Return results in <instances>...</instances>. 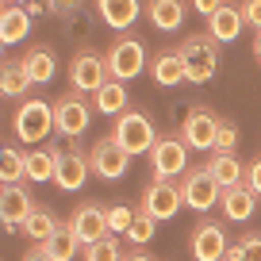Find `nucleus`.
<instances>
[{
	"label": "nucleus",
	"instance_id": "1",
	"mask_svg": "<svg viewBox=\"0 0 261 261\" xmlns=\"http://www.w3.org/2000/svg\"><path fill=\"white\" fill-rule=\"evenodd\" d=\"M215 46H219V42H215L212 35H192V39H185L177 46L180 58H185V69H188V81L192 85H207L215 77V69H219Z\"/></svg>",
	"mask_w": 261,
	"mask_h": 261
},
{
	"label": "nucleus",
	"instance_id": "2",
	"mask_svg": "<svg viewBox=\"0 0 261 261\" xmlns=\"http://www.w3.org/2000/svg\"><path fill=\"white\" fill-rule=\"evenodd\" d=\"M92 123V104L85 100V92H65L62 100L54 104V130L62 139H81Z\"/></svg>",
	"mask_w": 261,
	"mask_h": 261
},
{
	"label": "nucleus",
	"instance_id": "3",
	"mask_svg": "<svg viewBox=\"0 0 261 261\" xmlns=\"http://www.w3.org/2000/svg\"><path fill=\"white\" fill-rule=\"evenodd\" d=\"M115 139H119V146H127L130 154H150L158 142V130L154 123L146 119L142 112H119L115 115Z\"/></svg>",
	"mask_w": 261,
	"mask_h": 261
},
{
	"label": "nucleus",
	"instance_id": "4",
	"mask_svg": "<svg viewBox=\"0 0 261 261\" xmlns=\"http://www.w3.org/2000/svg\"><path fill=\"white\" fill-rule=\"evenodd\" d=\"M130 158H135V154H130L127 146H119V139H115V135L92 142V150H89V165H92V173H96L100 180H119L123 173H127Z\"/></svg>",
	"mask_w": 261,
	"mask_h": 261
},
{
	"label": "nucleus",
	"instance_id": "5",
	"mask_svg": "<svg viewBox=\"0 0 261 261\" xmlns=\"http://www.w3.org/2000/svg\"><path fill=\"white\" fill-rule=\"evenodd\" d=\"M50 130H54V104H46V100H23L16 112V135L23 142H31V146H39Z\"/></svg>",
	"mask_w": 261,
	"mask_h": 261
},
{
	"label": "nucleus",
	"instance_id": "6",
	"mask_svg": "<svg viewBox=\"0 0 261 261\" xmlns=\"http://www.w3.org/2000/svg\"><path fill=\"white\" fill-rule=\"evenodd\" d=\"M180 192H185V204L192 207V212H212V207L223 200V185H219V177H215L207 165H204V169L185 173Z\"/></svg>",
	"mask_w": 261,
	"mask_h": 261
},
{
	"label": "nucleus",
	"instance_id": "7",
	"mask_svg": "<svg viewBox=\"0 0 261 261\" xmlns=\"http://www.w3.org/2000/svg\"><path fill=\"white\" fill-rule=\"evenodd\" d=\"M112 81V69H108V58L92 54V50H85V54H77L73 62H69V85H73L77 92H96L100 85Z\"/></svg>",
	"mask_w": 261,
	"mask_h": 261
},
{
	"label": "nucleus",
	"instance_id": "8",
	"mask_svg": "<svg viewBox=\"0 0 261 261\" xmlns=\"http://www.w3.org/2000/svg\"><path fill=\"white\" fill-rule=\"evenodd\" d=\"M104 58H108V69H112L115 81H135L146 69V50H142L139 39H119Z\"/></svg>",
	"mask_w": 261,
	"mask_h": 261
},
{
	"label": "nucleus",
	"instance_id": "9",
	"mask_svg": "<svg viewBox=\"0 0 261 261\" xmlns=\"http://www.w3.org/2000/svg\"><path fill=\"white\" fill-rule=\"evenodd\" d=\"M58 165H54V185L65 188V192H77V188L89 180L92 165H89V154H81L77 146H65V150H54Z\"/></svg>",
	"mask_w": 261,
	"mask_h": 261
},
{
	"label": "nucleus",
	"instance_id": "10",
	"mask_svg": "<svg viewBox=\"0 0 261 261\" xmlns=\"http://www.w3.org/2000/svg\"><path fill=\"white\" fill-rule=\"evenodd\" d=\"M219 123L223 119H215V112H207V108H192V112L185 115V123H180V139H185L192 150H215Z\"/></svg>",
	"mask_w": 261,
	"mask_h": 261
},
{
	"label": "nucleus",
	"instance_id": "11",
	"mask_svg": "<svg viewBox=\"0 0 261 261\" xmlns=\"http://www.w3.org/2000/svg\"><path fill=\"white\" fill-rule=\"evenodd\" d=\"M180 204H185V192H180V185H173V180H162V177H158L154 185L142 192V212H150L158 223H162V219H173V215L180 212Z\"/></svg>",
	"mask_w": 261,
	"mask_h": 261
},
{
	"label": "nucleus",
	"instance_id": "12",
	"mask_svg": "<svg viewBox=\"0 0 261 261\" xmlns=\"http://www.w3.org/2000/svg\"><path fill=\"white\" fill-rule=\"evenodd\" d=\"M150 165L162 180L180 177L188 169V142L185 139H158L154 150H150Z\"/></svg>",
	"mask_w": 261,
	"mask_h": 261
},
{
	"label": "nucleus",
	"instance_id": "13",
	"mask_svg": "<svg viewBox=\"0 0 261 261\" xmlns=\"http://www.w3.org/2000/svg\"><path fill=\"white\" fill-rule=\"evenodd\" d=\"M227 230L219 223H200V227L188 234V253L192 261H223L227 257Z\"/></svg>",
	"mask_w": 261,
	"mask_h": 261
},
{
	"label": "nucleus",
	"instance_id": "14",
	"mask_svg": "<svg viewBox=\"0 0 261 261\" xmlns=\"http://www.w3.org/2000/svg\"><path fill=\"white\" fill-rule=\"evenodd\" d=\"M35 212V204H31V192H27L19 180H12V185H4V192H0V219H4V227L8 230H16V227H23V219Z\"/></svg>",
	"mask_w": 261,
	"mask_h": 261
},
{
	"label": "nucleus",
	"instance_id": "15",
	"mask_svg": "<svg viewBox=\"0 0 261 261\" xmlns=\"http://www.w3.org/2000/svg\"><path fill=\"white\" fill-rule=\"evenodd\" d=\"M69 227H73V234L81 238L85 246L104 238V234H112V230H108V207H100V204H81L73 212V219H69Z\"/></svg>",
	"mask_w": 261,
	"mask_h": 261
},
{
	"label": "nucleus",
	"instance_id": "16",
	"mask_svg": "<svg viewBox=\"0 0 261 261\" xmlns=\"http://www.w3.org/2000/svg\"><path fill=\"white\" fill-rule=\"evenodd\" d=\"M253 204H257V192H253L250 185H230L223 188V215H227L230 223H246L253 215Z\"/></svg>",
	"mask_w": 261,
	"mask_h": 261
},
{
	"label": "nucleus",
	"instance_id": "17",
	"mask_svg": "<svg viewBox=\"0 0 261 261\" xmlns=\"http://www.w3.org/2000/svg\"><path fill=\"white\" fill-rule=\"evenodd\" d=\"M96 12H100V19H104L112 31H127V27L139 19L142 4L139 0H96Z\"/></svg>",
	"mask_w": 261,
	"mask_h": 261
},
{
	"label": "nucleus",
	"instance_id": "18",
	"mask_svg": "<svg viewBox=\"0 0 261 261\" xmlns=\"http://www.w3.org/2000/svg\"><path fill=\"white\" fill-rule=\"evenodd\" d=\"M246 19H242V8H230V4H223L215 16H207V35H212L215 42H234L238 35H242Z\"/></svg>",
	"mask_w": 261,
	"mask_h": 261
},
{
	"label": "nucleus",
	"instance_id": "19",
	"mask_svg": "<svg viewBox=\"0 0 261 261\" xmlns=\"http://www.w3.org/2000/svg\"><path fill=\"white\" fill-rule=\"evenodd\" d=\"M150 73H154V81L162 85V89H173V85H185L188 81V69H185L180 50H165V54H158L154 65H150Z\"/></svg>",
	"mask_w": 261,
	"mask_h": 261
},
{
	"label": "nucleus",
	"instance_id": "20",
	"mask_svg": "<svg viewBox=\"0 0 261 261\" xmlns=\"http://www.w3.org/2000/svg\"><path fill=\"white\" fill-rule=\"evenodd\" d=\"M27 31H31V16H27L23 4H4L0 12V42L12 46V42H23Z\"/></svg>",
	"mask_w": 261,
	"mask_h": 261
},
{
	"label": "nucleus",
	"instance_id": "21",
	"mask_svg": "<svg viewBox=\"0 0 261 261\" xmlns=\"http://www.w3.org/2000/svg\"><path fill=\"white\" fill-rule=\"evenodd\" d=\"M39 246L46 250V257H50V261H73V257H77V250H81L85 242L73 234V227L65 223V227H58L54 234H50L46 242H39Z\"/></svg>",
	"mask_w": 261,
	"mask_h": 261
},
{
	"label": "nucleus",
	"instance_id": "22",
	"mask_svg": "<svg viewBox=\"0 0 261 261\" xmlns=\"http://www.w3.org/2000/svg\"><path fill=\"white\" fill-rule=\"evenodd\" d=\"M146 16L158 31H177L185 23V0H150Z\"/></svg>",
	"mask_w": 261,
	"mask_h": 261
},
{
	"label": "nucleus",
	"instance_id": "23",
	"mask_svg": "<svg viewBox=\"0 0 261 261\" xmlns=\"http://www.w3.org/2000/svg\"><path fill=\"white\" fill-rule=\"evenodd\" d=\"M23 69H27V77H31L35 85L54 81V73H58L54 50H50V46H35V50H27V54H23Z\"/></svg>",
	"mask_w": 261,
	"mask_h": 261
},
{
	"label": "nucleus",
	"instance_id": "24",
	"mask_svg": "<svg viewBox=\"0 0 261 261\" xmlns=\"http://www.w3.org/2000/svg\"><path fill=\"white\" fill-rule=\"evenodd\" d=\"M92 108H96L100 115H119V112H127V89H123V81H108V85H100L96 92H92Z\"/></svg>",
	"mask_w": 261,
	"mask_h": 261
},
{
	"label": "nucleus",
	"instance_id": "25",
	"mask_svg": "<svg viewBox=\"0 0 261 261\" xmlns=\"http://www.w3.org/2000/svg\"><path fill=\"white\" fill-rule=\"evenodd\" d=\"M207 169H212L215 177H219V185H223V188H230V185H242V177H246V165L238 162L234 154H223V150H215V154H212Z\"/></svg>",
	"mask_w": 261,
	"mask_h": 261
},
{
	"label": "nucleus",
	"instance_id": "26",
	"mask_svg": "<svg viewBox=\"0 0 261 261\" xmlns=\"http://www.w3.org/2000/svg\"><path fill=\"white\" fill-rule=\"evenodd\" d=\"M54 165H58L54 150L35 146L31 154H27V180H35V185H42V180H54Z\"/></svg>",
	"mask_w": 261,
	"mask_h": 261
},
{
	"label": "nucleus",
	"instance_id": "27",
	"mask_svg": "<svg viewBox=\"0 0 261 261\" xmlns=\"http://www.w3.org/2000/svg\"><path fill=\"white\" fill-rule=\"evenodd\" d=\"M58 227H62V223H58L54 215L46 212V207H35V212H31V215L23 219V227H19V230H23L27 238H35V242H46V238L54 234Z\"/></svg>",
	"mask_w": 261,
	"mask_h": 261
},
{
	"label": "nucleus",
	"instance_id": "28",
	"mask_svg": "<svg viewBox=\"0 0 261 261\" xmlns=\"http://www.w3.org/2000/svg\"><path fill=\"white\" fill-rule=\"evenodd\" d=\"M27 85H35V81L27 77L23 62L4 65V73H0V92H4V96H23V92H27Z\"/></svg>",
	"mask_w": 261,
	"mask_h": 261
},
{
	"label": "nucleus",
	"instance_id": "29",
	"mask_svg": "<svg viewBox=\"0 0 261 261\" xmlns=\"http://www.w3.org/2000/svg\"><path fill=\"white\" fill-rule=\"evenodd\" d=\"M0 177H4V185L23 180L27 177V154H19L16 146H4V154H0Z\"/></svg>",
	"mask_w": 261,
	"mask_h": 261
},
{
	"label": "nucleus",
	"instance_id": "30",
	"mask_svg": "<svg viewBox=\"0 0 261 261\" xmlns=\"http://www.w3.org/2000/svg\"><path fill=\"white\" fill-rule=\"evenodd\" d=\"M85 261H123L119 253V234H104L85 246Z\"/></svg>",
	"mask_w": 261,
	"mask_h": 261
},
{
	"label": "nucleus",
	"instance_id": "31",
	"mask_svg": "<svg viewBox=\"0 0 261 261\" xmlns=\"http://www.w3.org/2000/svg\"><path fill=\"white\" fill-rule=\"evenodd\" d=\"M154 227H158V219L150 212H135V219H130V227H127L123 238H130L135 246H146L150 238H154Z\"/></svg>",
	"mask_w": 261,
	"mask_h": 261
},
{
	"label": "nucleus",
	"instance_id": "32",
	"mask_svg": "<svg viewBox=\"0 0 261 261\" xmlns=\"http://www.w3.org/2000/svg\"><path fill=\"white\" fill-rule=\"evenodd\" d=\"M130 219H135V212H130V207H123V204L108 207V230H112V234H127Z\"/></svg>",
	"mask_w": 261,
	"mask_h": 261
},
{
	"label": "nucleus",
	"instance_id": "33",
	"mask_svg": "<svg viewBox=\"0 0 261 261\" xmlns=\"http://www.w3.org/2000/svg\"><path fill=\"white\" fill-rule=\"evenodd\" d=\"M234 246H238V261H261V234H246Z\"/></svg>",
	"mask_w": 261,
	"mask_h": 261
},
{
	"label": "nucleus",
	"instance_id": "34",
	"mask_svg": "<svg viewBox=\"0 0 261 261\" xmlns=\"http://www.w3.org/2000/svg\"><path fill=\"white\" fill-rule=\"evenodd\" d=\"M234 146H238V127H234V123H219L215 150H223V154H234Z\"/></svg>",
	"mask_w": 261,
	"mask_h": 261
},
{
	"label": "nucleus",
	"instance_id": "35",
	"mask_svg": "<svg viewBox=\"0 0 261 261\" xmlns=\"http://www.w3.org/2000/svg\"><path fill=\"white\" fill-rule=\"evenodd\" d=\"M242 19L253 31H261V0H242Z\"/></svg>",
	"mask_w": 261,
	"mask_h": 261
},
{
	"label": "nucleus",
	"instance_id": "36",
	"mask_svg": "<svg viewBox=\"0 0 261 261\" xmlns=\"http://www.w3.org/2000/svg\"><path fill=\"white\" fill-rule=\"evenodd\" d=\"M242 180H246V185H250L253 192L261 196V158H253V162L246 165V177H242Z\"/></svg>",
	"mask_w": 261,
	"mask_h": 261
},
{
	"label": "nucleus",
	"instance_id": "37",
	"mask_svg": "<svg viewBox=\"0 0 261 261\" xmlns=\"http://www.w3.org/2000/svg\"><path fill=\"white\" fill-rule=\"evenodd\" d=\"M192 8L200 12V16H215V12L223 8V0H192Z\"/></svg>",
	"mask_w": 261,
	"mask_h": 261
},
{
	"label": "nucleus",
	"instance_id": "38",
	"mask_svg": "<svg viewBox=\"0 0 261 261\" xmlns=\"http://www.w3.org/2000/svg\"><path fill=\"white\" fill-rule=\"evenodd\" d=\"M23 8H27V16H42V12H50V0H27V4H23Z\"/></svg>",
	"mask_w": 261,
	"mask_h": 261
},
{
	"label": "nucleus",
	"instance_id": "39",
	"mask_svg": "<svg viewBox=\"0 0 261 261\" xmlns=\"http://www.w3.org/2000/svg\"><path fill=\"white\" fill-rule=\"evenodd\" d=\"M81 0H50V12H58V16H65V12H73Z\"/></svg>",
	"mask_w": 261,
	"mask_h": 261
},
{
	"label": "nucleus",
	"instance_id": "40",
	"mask_svg": "<svg viewBox=\"0 0 261 261\" xmlns=\"http://www.w3.org/2000/svg\"><path fill=\"white\" fill-rule=\"evenodd\" d=\"M23 261H50V257H46V250H42V246H35V250L23 253Z\"/></svg>",
	"mask_w": 261,
	"mask_h": 261
},
{
	"label": "nucleus",
	"instance_id": "41",
	"mask_svg": "<svg viewBox=\"0 0 261 261\" xmlns=\"http://www.w3.org/2000/svg\"><path fill=\"white\" fill-rule=\"evenodd\" d=\"M123 261H154V257H150V253H142V250H139V253H130V257H123Z\"/></svg>",
	"mask_w": 261,
	"mask_h": 261
},
{
	"label": "nucleus",
	"instance_id": "42",
	"mask_svg": "<svg viewBox=\"0 0 261 261\" xmlns=\"http://www.w3.org/2000/svg\"><path fill=\"white\" fill-rule=\"evenodd\" d=\"M253 54H257V62H261V31H257V42H253Z\"/></svg>",
	"mask_w": 261,
	"mask_h": 261
},
{
	"label": "nucleus",
	"instance_id": "43",
	"mask_svg": "<svg viewBox=\"0 0 261 261\" xmlns=\"http://www.w3.org/2000/svg\"><path fill=\"white\" fill-rule=\"evenodd\" d=\"M4 4H27V0H4Z\"/></svg>",
	"mask_w": 261,
	"mask_h": 261
},
{
	"label": "nucleus",
	"instance_id": "44",
	"mask_svg": "<svg viewBox=\"0 0 261 261\" xmlns=\"http://www.w3.org/2000/svg\"><path fill=\"white\" fill-rule=\"evenodd\" d=\"M223 261H234V257H223Z\"/></svg>",
	"mask_w": 261,
	"mask_h": 261
}]
</instances>
